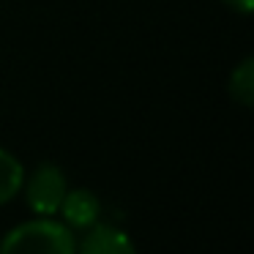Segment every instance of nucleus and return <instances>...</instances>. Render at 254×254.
Instances as JSON below:
<instances>
[{
	"instance_id": "nucleus-5",
	"label": "nucleus",
	"mask_w": 254,
	"mask_h": 254,
	"mask_svg": "<svg viewBox=\"0 0 254 254\" xmlns=\"http://www.w3.org/2000/svg\"><path fill=\"white\" fill-rule=\"evenodd\" d=\"M25 181V167L11 150L0 148V208L8 205L14 197H19Z\"/></svg>"
},
{
	"instance_id": "nucleus-7",
	"label": "nucleus",
	"mask_w": 254,
	"mask_h": 254,
	"mask_svg": "<svg viewBox=\"0 0 254 254\" xmlns=\"http://www.w3.org/2000/svg\"><path fill=\"white\" fill-rule=\"evenodd\" d=\"M227 8H232V11L243 14V17H249V14L254 11V0H221Z\"/></svg>"
},
{
	"instance_id": "nucleus-4",
	"label": "nucleus",
	"mask_w": 254,
	"mask_h": 254,
	"mask_svg": "<svg viewBox=\"0 0 254 254\" xmlns=\"http://www.w3.org/2000/svg\"><path fill=\"white\" fill-rule=\"evenodd\" d=\"M77 254H139V249L126 230L99 221L77 238Z\"/></svg>"
},
{
	"instance_id": "nucleus-2",
	"label": "nucleus",
	"mask_w": 254,
	"mask_h": 254,
	"mask_svg": "<svg viewBox=\"0 0 254 254\" xmlns=\"http://www.w3.org/2000/svg\"><path fill=\"white\" fill-rule=\"evenodd\" d=\"M68 191V178L52 161H41L36 164V170L25 172L22 181V197L28 202L33 216H58L63 197Z\"/></svg>"
},
{
	"instance_id": "nucleus-1",
	"label": "nucleus",
	"mask_w": 254,
	"mask_h": 254,
	"mask_svg": "<svg viewBox=\"0 0 254 254\" xmlns=\"http://www.w3.org/2000/svg\"><path fill=\"white\" fill-rule=\"evenodd\" d=\"M0 254H77V232L58 216H33L0 238Z\"/></svg>"
},
{
	"instance_id": "nucleus-6",
	"label": "nucleus",
	"mask_w": 254,
	"mask_h": 254,
	"mask_svg": "<svg viewBox=\"0 0 254 254\" xmlns=\"http://www.w3.org/2000/svg\"><path fill=\"white\" fill-rule=\"evenodd\" d=\"M227 93H230V99L238 101L241 107L254 104V58H243V61L230 71Z\"/></svg>"
},
{
	"instance_id": "nucleus-3",
	"label": "nucleus",
	"mask_w": 254,
	"mask_h": 254,
	"mask_svg": "<svg viewBox=\"0 0 254 254\" xmlns=\"http://www.w3.org/2000/svg\"><path fill=\"white\" fill-rule=\"evenodd\" d=\"M58 219L71 232H85L101 221V199L90 189H68L58 208Z\"/></svg>"
}]
</instances>
